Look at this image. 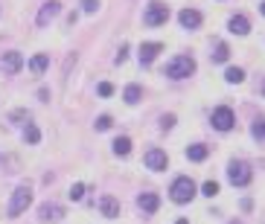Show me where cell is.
I'll return each instance as SVG.
<instances>
[{"label":"cell","instance_id":"1","mask_svg":"<svg viewBox=\"0 0 265 224\" xmlns=\"http://www.w3.org/2000/svg\"><path fill=\"white\" fill-rule=\"evenodd\" d=\"M169 195H172V201L175 204H187V201H193L196 198V181L193 178H175L172 181V187H169Z\"/></svg>","mask_w":265,"mask_h":224},{"label":"cell","instance_id":"2","mask_svg":"<svg viewBox=\"0 0 265 224\" xmlns=\"http://www.w3.org/2000/svg\"><path fill=\"white\" fill-rule=\"evenodd\" d=\"M193 73H196V62L190 56H175L164 70V76H169V79H187Z\"/></svg>","mask_w":265,"mask_h":224},{"label":"cell","instance_id":"3","mask_svg":"<svg viewBox=\"0 0 265 224\" xmlns=\"http://www.w3.org/2000/svg\"><path fill=\"white\" fill-rule=\"evenodd\" d=\"M30 204H33V190L30 187H18V190L12 192V201H9V210H6L9 219H18Z\"/></svg>","mask_w":265,"mask_h":224},{"label":"cell","instance_id":"4","mask_svg":"<svg viewBox=\"0 0 265 224\" xmlns=\"http://www.w3.org/2000/svg\"><path fill=\"white\" fill-rule=\"evenodd\" d=\"M169 21V6L164 3H158V0H152L149 6H146V15H143V24L146 27H161Z\"/></svg>","mask_w":265,"mask_h":224},{"label":"cell","instance_id":"5","mask_svg":"<svg viewBox=\"0 0 265 224\" xmlns=\"http://www.w3.org/2000/svg\"><path fill=\"white\" fill-rule=\"evenodd\" d=\"M228 178H231L233 187H248L251 184V166L245 160H233L228 166Z\"/></svg>","mask_w":265,"mask_h":224},{"label":"cell","instance_id":"6","mask_svg":"<svg viewBox=\"0 0 265 224\" xmlns=\"http://www.w3.org/2000/svg\"><path fill=\"white\" fill-rule=\"evenodd\" d=\"M233 111L228 108V105H222V108H216L213 111V128H219V131H231L233 128Z\"/></svg>","mask_w":265,"mask_h":224},{"label":"cell","instance_id":"7","mask_svg":"<svg viewBox=\"0 0 265 224\" xmlns=\"http://www.w3.org/2000/svg\"><path fill=\"white\" fill-rule=\"evenodd\" d=\"M59 12H62V6H59L56 0H47V3L41 6V12H38V21H35V24H38V27H47Z\"/></svg>","mask_w":265,"mask_h":224},{"label":"cell","instance_id":"8","mask_svg":"<svg viewBox=\"0 0 265 224\" xmlns=\"http://www.w3.org/2000/svg\"><path fill=\"white\" fill-rule=\"evenodd\" d=\"M99 213L105 219H117V216H120V201H117L114 195H102L99 198Z\"/></svg>","mask_w":265,"mask_h":224},{"label":"cell","instance_id":"9","mask_svg":"<svg viewBox=\"0 0 265 224\" xmlns=\"http://www.w3.org/2000/svg\"><path fill=\"white\" fill-rule=\"evenodd\" d=\"M166 152H161V149H149L146 152V166L152 169V172H161V169H166Z\"/></svg>","mask_w":265,"mask_h":224},{"label":"cell","instance_id":"10","mask_svg":"<svg viewBox=\"0 0 265 224\" xmlns=\"http://www.w3.org/2000/svg\"><path fill=\"white\" fill-rule=\"evenodd\" d=\"M164 50V44L158 41H149V44H140V64H152L158 59V53Z\"/></svg>","mask_w":265,"mask_h":224},{"label":"cell","instance_id":"11","mask_svg":"<svg viewBox=\"0 0 265 224\" xmlns=\"http://www.w3.org/2000/svg\"><path fill=\"white\" fill-rule=\"evenodd\" d=\"M178 21H181L184 30H199L201 27V15L196 12V9H184V12L178 15Z\"/></svg>","mask_w":265,"mask_h":224},{"label":"cell","instance_id":"12","mask_svg":"<svg viewBox=\"0 0 265 224\" xmlns=\"http://www.w3.org/2000/svg\"><path fill=\"white\" fill-rule=\"evenodd\" d=\"M137 204H140V210H143V213H158V207H161V198H158L155 192H143V195L137 198Z\"/></svg>","mask_w":265,"mask_h":224},{"label":"cell","instance_id":"13","mask_svg":"<svg viewBox=\"0 0 265 224\" xmlns=\"http://www.w3.org/2000/svg\"><path fill=\"white\" fill-rule=\"evenodd\" d=\"M21 67H24V56L21 53H15V50L12 53H3V70L6 73H18Z\"/></svg>","mask_w":265,"mask_h":224},{"label":"cell","instance_id":"14","mask_svg":"<svg viewBox=\"0 0 265 224\" xmlns=\"http://www.w3.org/2000/svg\"><path fill=\"white\" fill-rule=\"evenodd\" d=\"M41 219L44 222H59V219H65V207H59V204H41Z\"/></svg>","mask_w":265,"mask_h":224},{"label":"cell","instance_id":"15","mask_svg":"<svg viewBox=\"0 0 265 224\" xmlns=\"http://www.w3.org/2000/svg\"><path fill=\"white\" fill-rule=\"evenodd\" d=\"M228 27H231L233 35H248V32H251V24H248V18H245V15H233Z\"/></svg>","mask_w":265,"mask_h":224},{"label":"cell","instance_id":"16","mask_svg":"<svg viewBox=\"0 0 265 224\" xmlns=\"http://www.w3.org/2000/svg\"><path fill=\"white\" fill-rule=\"evenodd\" d=\"M47 64H50V56H47V53H38L33 62H30V70H33L35 76H41V73L47 70Z\"/></svg>","mask_w":265,"mask_h":224},{"label":"cell","instance_id":"17","mask_svg":"<svg viewBox=\"0 0 265 224\" xmlns=\"http://www.w3.org/2000/svg\"><path fill=\"white\" fill-rule=\"evenodd\" d=\"M207 152H210L207 146H201V143H196V146H190V149H187V158H190V160H196V163H201V160L207 158Z\"/></svg>","mask_w":265,"mask_h":224},{"label":"cell","instance_id":"18","mask_svg":"<svg viewBox=\"0 0 265 224\" xmlns=\"http://www.w3.org/2000/svg\"><path fill=\"white\" fill-rule=\"evenodd\" d=\"M210 56H213V62H228V59H231V47H228L225 41H219V44H216V50H213Z\"/></svg>","mask_w":265,"mask_h":224},{"label":"cell","instance_id":"19","mask_svg":"<svg viewBox=\"0 0 265 224\" xmlns=\"http://www.w3.org/2000/svg\"><path fill=\"white\" fill-rule=\"evenodd\" d=\"M129 152H132V140H129V137H117V140H114V155L126 158Z\"/></svg>","mask_w":265,"mask_h":224},{"label":"cell","instance_id":"20","mask_svg":"<svg viewBox=\"0 0 265 224\" xmlns=\"http://www.w3.org/2000/svg\"><path fill=\"white\" fill-rule=\"evenodd\" d=\"M225 79H228L231 85H239V82H245V70H242V67H228Z\"/></svg>","mask_w":265,"mask_h":224},{"label":"cell","instance_id":"21","mask_svg":"<svg viewBox=\"0 0 265 224\" xmlns=\"http://www.w3.org/2000/svg\"><path fill=\"white\" fill-rule=\"evenodd\" d=\"M140 94H143V91H140V85H129V88H126V102H129V105H137V102H140Z\"/></svg>","mask_w":265,"mask_h":224},{"label":"cell","instance_id":"22","mask_svg":"<svg viewBox=\"0 0 265 224\" xmlns=\"http://www.w3.org/2000/svg\"><path fill=\"white\" fill-rule=\"evenodd\" d=\"M251 134H254V140L263 143V140H265V120H257V123L251 126Z\"/></svg>","mask_w":265,"mask_h":224},{"label":"cell","instance_id":"23","mask_svg":"<svg viewBox=\"0 0 265 224\" xmlns=\"http://www.w3.org/2000/svg\"><path fill=\"white\" fill-rule=\"evenodd\" d=\"M24 140H27V143H38V140H41V131H38V128L35 126H27V131H24Z\"/></svg>","mask_w":265,"mask_h":224},{"label":"cell","instance_id":"24","mask_svg":"<svg viewBox=\"0 0 265 224\" xmlns=\"http://www.w3.org/2000/svg\"><path fill=\"white\" fill-rule=\"evenodd\" d=\"M67 195H70L73 201H82V198H85V184H73V187H70V192H67Z\"/></svg>","mask_w":265,"mask_h":224},{"label":"cell","instance_id":"25","mask_svg":"<svg viewBox=\"0 0 265 224\" xmlns=\"http://www.w3.org/2000/svg\"><path fill=\"white\" fill-rule=\"evenodd\" d=\"M111 126H114V120H111L108 114H102V117H97V131H108Z\"/></svg>","mask_w":265,"mask_h":224},{"label":"cell","instance_id":"26","mask_svg":"<svg viewBox=\"0 0 265 224\" xmlns=\"http://www.w3.org/2000/svg\"><path fill=\"white\" fill-rule=\"evenodd\" d=\"M201 192H204L207 198H213V195H219V184H216V181H207V184L201 187Z\"/></svg>","mask_w":265,"mask_h":224},{"label":"cell","instance_id":"27","mask_svg":"<svg viewBox=\"0 0 265 224\" xmlns=\"http://www.w3.org/2000/svg\"><path fill=\"white\" fill-rule=\"evenodd\" d=\"M79 3H82V9H85L88 15H94V12L99 9V0H79Z\"/></svg>","mask_w":265,"mask_h":224},{"label":"cell","instance_id":"28","mask_svg":"<svg viewBox=\"0 0 265 224\" xmlns=\"http://www.w3.org/2000/svg\"><path fill=\"white\" fill-rule=\"evenodd\" d=\"M126 56H129V44H120V53H117V64L126 62Z\"/></svg>","mask_w":265,"mask_h":224},{"label":"cell","instance_id":"29","mask_svg":"<svg viewBox=\"0 0 265 224\" xmlns=\"http://www.w3.org/2000/svg\"><path fill=\"white\" fill-rule=\"evenodd\" d=\"M97 91H99V96H111V94H114V88H111L108 82H102V85L97 88Z\"/></svg>","mask_w":265,"mask_h":224},{"label":"cell","instance_id":"30","mask_svg":"<svg viewBox=\"0 0 265 224\" xmlns=\"http://www.w3.org/2000/svg\"><path fill=\"white\" fill-rule=\"evenodd\" d=\"M161 126H164V128H172V126H175V114H166L164 120H161Z\"/></svg>","mask_w":265,"mask_h":224},{"label":"cell","instance_id":"31","mask_svg":"<svg viewBox=\"0 0 265 224\" xmlns=\"http://www.w3.org/2000/svg\"><path fill=\"white\" fill-rule=\"evenodd\" d=\"M260 12H263V15H265V0H263V3H260Z\"/></svg>","mask_w":265,"mask_h":224},{"label":"cell","instance_id":"32","mask_svg":"<svg viewBox=\"0 0 265 224\" xmlns=\"http://www.w3.org/2000/svg\"><path fill=\"white\" fill-rule=\"evenodd\" d=\"M178 224H190V222H187V219H178Z\"/></svg>","mask_w":265,"mask_h":224},{"label":"cell","instance_id":"33","mask_svg":"<svg viewBox=\"0 0 265 224\" xmlns=\"http://www.w3.org/2000/svg\"><path fill=\"white\" fill-rule=\"evenodd\" d=\"M263 94H265V85H263Z\"/></svg>","mask_w":265,"mask_h":224}]
</instances>
